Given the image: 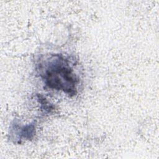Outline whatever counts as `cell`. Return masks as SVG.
Segmentation results:
<instances>
[{
    "instance_id": "cell-1",
    "label": "cell",
    "mask_w": 159,
    "mask_h": 159,
    "mask_svg": "<svg viewBox=\"0 0 159 159\" xmlns=\"http://www.w3.org/2000/svg\"><path fill=\"white\" fill-rule=\"evenodd\" d=\"M40 78L49 89L63 91L69 96L78 93L80 78L71 62L61 54H52L41 60L37 69Z\"/></svg>"
},
{
    "instance_id": "cell-2",
    "label": "cell",
    "mask_w": 159,
    "mask_h": 159,
    "mask_svg": "<svg viewBox=\"0 0 159 159\" xmlns=\"http://www.w3.org/2000/svg\"><path fill=\"white\" fill-rule=\"evenodd\" d=\"M13 127L15 130H17V135H18V140H30L35 135V126L34 124H29L28 125L19 126L16 123Z\"/></svg>"
}]
</instances>
